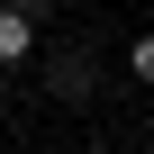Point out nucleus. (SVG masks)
<instances>
[{
	"instance_id": "obj_1",
	"label": "nucleus",
	"mask_w": 154,
	"mask_h": 154,
	"mask_svg": "<svg viewBox=\"0 0 154 154\" xmlns=\"http://www.w3.org/2000/svg\"><path fill=\"white\" fill-rule=\"evenodd\" d=\"M27 45H36V18L27 9H0V63H18Z\"/></svg>"
},
{
	"instance_id": "obj_2",
	"label": "nucleus",
	"mask_w": 154,
	"mask_h": 154,
	"mask_svg": "<svg viewBox=\"0 0 154 154\" xmlns=\"http://www.w3.org/2000/svg\"><path fill=\"white\" fill-rule=\"evenodd\" d=\"M54 91H63V100H82V91H91V63H82V54H63V63H54Z\"/></svg>"
},
{
	"instance_id": "obj_3",
	"label": "nucleus",
	"mask_w": 154,
	"mask_h": 154,
	"mask_svg": "<svg viewBox=\"0 0 154 154\" xmlns=\"http://www.w3.org/2000/svg\"><path fill=\"white\" fill-rule=\"evenodd\" d=\"M127 72H136V82H154V36H136V45H127Z\"/></svg>"
}]
</instances>
